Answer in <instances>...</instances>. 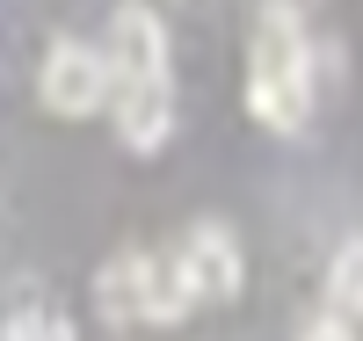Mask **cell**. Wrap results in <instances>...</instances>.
Here are the masks:
<instances>
[{
	"label": "cell",
	"mask_w": 363,
	"mask_h": 341,
	"mask_svg": "<svg viewBox=\"0 0 363 341\" xmlns=\"http://www.w3.org/2000/svg\"><path fill=\"white\" fill-rule=\"evenodd\" d=\"M116 116V138H124L131 152H160L167 131H174V87L167 80H138V87H109V102Z\"/></svg>",
	"instance_id": "5"
},
{
	"label": "cell",
	"mask_w": 363,
	"mask_h": 341,
	"mask_svg": "<svg viewBox=\"0 0 363 341\" xmlns=\"http://www.w3.org/2000/svg\"><path fill=\"white\" fill-rule=\"evenodd\" d=\"M247 109L262 131H306L313 116V51L291 8H262L255 22V51H247Z\"/></svg>",
	"instance_id": "1"
},
{
	"label": "cell",
	"mask_w": 363,
	"mask_h": 341,
	"mask_svg": "<svg viewBox=\"0 0 363 341\" xmlns=\"http://www.w3.org/2000/svg\"><path fill=\"white\" fill-rule=\"evenodd\" d=\"M95 305L109 327H138L145 320V276H138V255H116L102 276H95Z\"/></svg>",
	"instance_id": "7"
},
{
	"label": "cell",
	"mask_w": 363,
	"mask_h": 341,
	"mask_svg": "<svg viewBox=\"0 0 363 341\" xmlns=\"http://www.w3.org/2000/svg\"><path fill=\"white\" fill-rule=\"evenodd\" d=\"M327 313H342V320L363 313V240H342L335 262H327Z\"/></svg>",
	"instance_id": "8"
},
{
	"label": "cell",
	"mask_w": 363,
	"mask_h": 341,
	"mask_svg": "<svg viewBox=\"0 0 363 341\" xmlns=\"http://www.w3.org/2000/svg\"><path fill=\"white\" fill-rule=\"evenodd\" d=\"M102 66L109 87H138V80H167L174 73V51H167V29L145 0H124L109 15V44H102Z\"/></svg>",
	"instance_id": "2"
},
{
	"label": "cell",
	"mask_w": 363,
	"mask_h": 341,
	"mask_svg": "<svg viewBox=\"0 0 363 341\" xmlns=\"http://www.w3.org/2000/svg\"><path fill=\"white\" fill-rule=\"evenodd\" d=\"M298 341H356L349 327H342V313H327V320H306V334Z\"/></svg>",
	"instance_id": "10"
},
{
	"label": "cell",
	"mask_w": 363,
	"mask_h": 341,
	"mask_svg": "<svg viewBox=\"0 0 363 341\" xmlns=\"http://www.w3.org/2000/svg\"><path fill=\"white\" fill-rule=\"evenodd\" d=\"M138 276H145V327H174L189 313V284H182V262L174 255H138Z\"/></svg>",
	"instance_id": "6"
},
{
	"label": "cell",
	"mask_w": 363,
	"mask_h": 341,
	"mask_svg": "<svg viewBox=\"0 0 363 341\" xmlns=\"http://www.w3.org/2000/svg\"><path fill=\"white\" fill-rule=\"evenodd\" d=\"M0 341H80V334H73V320L58 305H15L0 320Z\"/></svg>",
	"instance_id": "9"
},
{
	"label": "cell",
	"mask_w": 363,
	"mask_h": 341,
	"mask_svg": "<svg viewBox=\"0 0 363 341\" xmlns=\"http://www.w3.org/2000/svg\"><path fill=\"white\" fill-rule=\"evenodd\" d=\"M37 87H44V109H51V116H95V109L109 102V66H102L95 44L58 37V44L44 51Z\"/></svg>",
	"instance_id": "4"
},
{
	"label": "cell",
	"mask_w": 363,
	"mask_h": 341,
	"mask_svg": "<svg viewBox=\"0 0 363 341\" xmlns=\"http://www.w3.org/2000/svg\"><path fill=\"white\" fill-rule=\"evenodd\" d=\"M174 262H182V284H189L196 305H225V298H240V284H247V269H240V240L218 218H196L189 233H182L174 240Z\"/></svg>",
	"instance_id": "3"
}]
</instances>
